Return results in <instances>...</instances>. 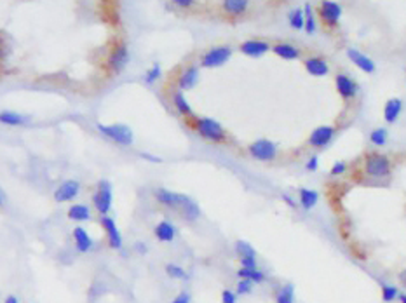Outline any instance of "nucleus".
Masks as SVG:
<instances>
[{
  "instance_id": "nucleus-13",
  "label": "nucleus",
  "mask_w": 406,
  "mask_h": 303,
  "mask_svg": "<svg viewBox=\"0 0 406 303\" xmlns=\"http://www.w3.org/2000/svg\"><path fill=\"white\" fill-rule=\"evenodd\" d=\"M155 197H157L159 202L166 204V206H180V204H182V206H185L188 200H190L188 197H185V195L175 194V192L164 190V188L155 192Z\"/></svg>"
},
{
  "instance_id": "nucleus-46",
  "label": "nucleus",
  "mask_w": 406,
  "mask_h": 303,
  "mask_svg": "<svg viewBox=\"0 0 406 303\" xmlns=\"http://www.w3.org/2000/svg\"><path fill=\"white\" fill-rule=\"evenodd\" d=\"M399 281L403 282V286H406V270H403L401 272V276H399Z\"/></svg>"
},
{
  "instance_id": "nucleus-24",
  "label": "nucleus",
  "mask_w": 406,
  "mask_h": 303,
  "mask_svg": "<svg viewBox=\"0 0 406 303\" xmlns=\"http://www.w3.org/2000/svg\"><path fill=\"white\" fill-rule=\"evenodd\" d=\"M288 21L291 28L302 30V28H305V14H303L302 9H293V11H289V14H288Z\"/></svg>"
},
{
  "instance_id": "nucleus-26",
  "label": "nucleus",
  "mask_w": 406,
  "mask_h": 303,
  "mask_svg": "<svg viewBox=\"0 0 406 303\" xmlns=\"http://www.w3.org/2000/svg\"><path fill=\"white\" fill-rule=\"evenodd\" d=\"M173 103L176 106V110H178L182 115H192V108L190 105H188V101L185 100V96H183L182 93H175L173 94Z\"/></svg>"
},
{
  "instance_id": "nucleus-29",
  "label": "nucleus",
  "mask_w": 406,
  "mask_h": 303,
  "mask_svg": "<svg viewBox=\"0 0 406 303\" xmlns=\"http://www.w3.org/2000/svg\"><path fill=\"white\" fill-rule=\"evenodd\" d=\"M293 296H295V288L291 284H286L279 289L277 303H293Z\"/></svg>"
},
{
  "instance_id": "nucleus-23",
  "label": "nucleus",
  "mask_w": 406,
  "mask_h": 303,
  "mask_svg": "<svg viewBox=\"0 0 406 303\" xmlns=\"http://www.w3.org/2000/svg\"><path fill=\"white\" fill-rule=\"evenodd\" d=\"M248 7H249L248 0H227V2H223V9L228 14H243Z\"/></svg>"
},
{
  "instance_id": "nucleus-10",
  "label": "nucleus",
  "mask_w": 406,
  "mask_h": 303,
  "mask_svg": "<svg viewBox=\"0 0 406 303\" xmlns=\"http://www.w3.org/2000/svg\"><path fill=\"white\" fill-rule=\"evenodd\" d=\"M335 82H337V91L343 100H351V98H354L356 91H358V85H356V82L352 80L351 77L340 73V75H337Z\"/></svg>"
},
{
  "instance_id": "nucleus-37",
  "label": "nucleus",
  "mask_w": 406,
  "mask_h": 303,
  "mask_svg": "<svg viewBox=\"0 0 406 303\" xmlns=\"http://www.w3.org/2000/svg\"><path fill=\"white\" fill-rule=\"evenodd\" d=\"M249 291H251V281L241 279L239 284H237V293H239V294H248Z\"/></svg>"
},
{
  "instance_id": "nucleus-3",
  "label": "nucleus",
  "mask_w": 406,
  "mask_h": 303,
  "mask_svg": "<svg viewBox=\"0 0 406 303\" xmlns=\"http://www.w3.org/2000/svg\"><path fill=\"white\" fill-rule=\"evenodd\" d=\"M96 129L100 131V133H103L106 138H110V140L119 143V145H131L134 140L133 131L124 124H110V126L98 124Z\"/></svg>"
},
{
  "instance_id": "nucleus-45",
  "label": "nucleus",
  "mask_w": 406,
  "mask_h": 303,
  "mask_svg": "<svg viewBox=\"0 0 406 303\" xmlns=\"http://www.w3.org/2000/svg\"><path fill=\"white\" fill-rule=\"evenodd\" d=\"M282 200H284V202H286V204H288V206H289V207H295V200H293V199H291L288 194H282Z\"/></svg>"
},
{
  "instance_id": "nucleus-38",
  "label": "nucleus",
  "mask_w": 406,
  "mask_h": 303,
  "mask_svg": "<svg viewBox=\"0 0 406 303\" xmlns=\"http://www.w3.org/2000/svg\"><path fill=\"white\" fill-rule=\"evenodd\" d=\"M241 265H243V268H256V258L255 256L241 258Z\"/></svg>"
},
{
  "instance_id": "nucleus-20",
  "label": "nucleus",
  "mask_w": 406,
  "mask_h": 303,
  "mask_svg": "<svg viewBox=\"0 0 406 303\" xmlns=\"http://www.w3.org/2000/svg\"><path fill=\"white\" fill-rule=\"evenodd\" d=\"M73 239H75V244H77V249H79V251L85 253V251H89V249H91L93 240H91V237L88 235V232H85L84 228L77 227L75 230H73Z\"/></svg>"
},
{
  "instance_id": "nucleus-11",
  "label": "nucleus",
  "mask_w": 406,
  "mask_h": 303,
  "mask_svg": "<svg viewBox=\"0 0 406 303\" xmlns=\"http://www.w3.org/2000/svg\"><path fill=\"white\" fill-rule=\"evenodd\" d=\"M79 188H80V185H79V181H75V179H68V181H65L54 194L56 202H67V200H72L77 194H79Z\"/></svg>"
},
{
  "instance_id": "nucleus-28",
  "label": "nucleus",
  "mask_w": 406,
  "mask_h": 303,
  "mask_svg": "<svg viewBox=\"0 0 406 303\" xmlns=\"http://www.w3.org/2000/svg\"><path fill=\"white\" fill-rule=\"evenodd\" d=\"M239 277H243V279H248L251 282H262L265 279V276L260 272V270L256 268H241L239 270Z\"/></svg>"
},
{
  "instance_id": "nucleus-6",
  "label": "nucleus",
  "mask_w": 406,
  "mask_h": 303,
  "mask_svg": "<svg viewBox=\"0 0 406 303\" xmlns=\"http://www.w3.org/2000/svg\"><path fill=\"white\" fill-rule=\"evenodd\" d=\"M94 207L98 209V213H101V215H106L110 209V206H112V187H110V183L106 181V179H101L100 183H98V190L96 194H94Z\"/></svg>"
},
{
  "instance_id": "nucleus-5",
  "label": "nucleus",
  "mask_w": 406,
  "mask_h": 303,
  "mask_svg": "<svg viewBox=\"0 0 406 303\" xmlns=\"http://www.w3.org/2000/svg\"><path fill=\"white\" fill-rule=\"evenodd\" d=\"M232 56V49L228 46H221V47H215L211 51H208L206 54H202V59H200V65L204 68H215V67H221L225 65Z\"/></svg>"
},
{
  "instance_id": "nucleus-30",
  "label": "nucleus",
  "mask_w": 406,
  "mask_h": 303,
  "mask_svg": "<svg viewBox=\"0 0 406 303\" xmlns=\"http://www.w3.org/2000/svg\"><path fill=\"white\" fill-rule=\"evenodd\" d=\"M0 120H2V124H7V126H19V124H23L26 118L18 115V113H12V112H2Z\"/></svg>"
},
{
  "instance_id": "nucleus-1",
  "label": "nucleus",
  "mask_w": 406,
  "mask_h": 303,
  "mask_svg": "<svg viewBox=\"0 0 406 303\" xmlns=\"http://www.w3.org/2000/svg\"><path fill=\"white\" fill-rule=\"evenodd\" d=\"M364 173L371 178H387L391 174V161L382 154H370L364 162Z\"/></svg>"
},
{
  "instance_id": "nucleus-44",
  "label": "nucleus",
  "mask_w": 406,
  "mask_h": 303,
  "mask_svg": "<svg viewBox=\"0 0 406 303\" xmlns=\"http://www.w3.org/2000/svg\"><path fill=\"white\" fill-rule=\"evenodd\" d=\"M175 4L178 7H192V6H194V2H192V0H176Z\"/></svg>"
},
{
  "instance_id": "nucleus-39",
  "label": "nucleus",
  "mask_w": 406,
  "mask_h": 303,
  "mask_svg": "<svg viewBox=\"0 0 406 303\" xmlns=\"http://www.w3.org/2000/svg\"><path fill=\"white\" fill-rule=\"evenodd\" d=\"M317 166H319V157H317V155H314V157H310L309 161H307V164H305V169H307V171H310V173H312V171L317 169Z\"/></svg>"
},
{
  "instance_id": "nucleus-2",
  "label": "nucleus",
  "mask_w": 406,
  "mask_h": 303,
  "mask_svg": "<svg viewBox=\"0 0 406 303\" xmlns=\"http://www.w3.org/2000/svg\"><path fill=\"white\" fill-rule=\"evenodd\" d=\"M195 129H197L200 136L209 141H223L225 136H227L225 129L215 118H199V120H195Z\"/></svg>"
},
{
  "instance_id": "nucleus-47",
  "label": "nucleus",
  "mask_w": 406,
  "mask_h": 303,
  "mask_svg": "<svg viewBox=\"0 0 406 303\" xmlns=\"http://www.w3.org/2000/svg\"><path fill=\"white\" fill-rule=\"evenodd\" d=\"M6 303H18V298H16V296H7Z\"/></svg>"
},
{
  "instance_id": "nucleus-7",
  "label": "nucleus",
  "mask_w": 406,
  "mask_h": 303,
  "mask_svg": "<svg viewBox=\"0 0 406 303\" xmlns=\"http://www.w3.org/2000/svg\"><path fill=\"white\" fill-rule=\"evenodd\" d=\"M335 136V129L331 126H319L315 128L309 136V145L312 148H325L326 145H330V141Z\"/></svg>"
},
{
  "instance_id": "nucleus-27",
  "label": "nucleus",
  "mask_w": 406,
  "mask_h": 303,
  "mask_svg": "<svg viewBox=\"0 0 406 303\" xmlns=\"http://www.w3.org/2000/svg\"><path fill=\"white\" fill-rule=\"evenodd\" d=\"M303 14H305V28H303V30H305L309 35H314L315 34V19H314V11H312V6H310V4H305V7H303Z\"/></svg>"
},
{
  "instance_id": "nucleus-15",
  "label": "nucleus",
  "mask_w": 406,
  "mask_h": 303,
  "mask_svg": "<svg viewBox=\"0 0 406 303\" xmlns=\"http://www.w3.org/2000/svg\"><path fill=\"white\" fill-rule=\"evenodd\" d=\"M269 44L264 42V40H246V42L241 44V51H243V54L246 56H258L265 54V52L269 51Z\"/></svg>"
},
{
  "instance_id": "nucleus-41",
  "label": "nucleus",
  "mask_w": 406,
  "mask_h": 303,
  "mask_svg": "<svg viewBox=\"0 0 406 303\" xmlns=\"http://www.w3.org/2000/svg\"><path fill=\"white\" fill-rule=\"evenodd\" d=\"M221 301L223 303H236V294L232 291H228V289H225L223 293H221Z\"/></svg>"
},
{
  "instance_id": "nucleus-25",
  "label": "nucleus",
  "mask_w": 406,
  "mask_h": 303,
  "mask_svg": "<svg viewBox=\"0 0 406 303\" xmlns=\"http://www.w3.org/2000/svg\"><path fill=\"white\" fill-rule=\"evenodd\" d=\"M89 207L82 206V204H75L68 209V218L75 220V222H84V220H89Z\"/></svg>"
},
{
  "instance_id": "nucleus-17",
  "label": "nucleus",
  "mask_w": 406,
  "mask_h": 303,
  "mask_svg": "<svg viewBox=\"0 0 406 303\" xmlns=\"http://www.w3.org/2000/svg\"><path fill=\"white\" fill-rule=\"evenodd\" d=\"M305 68L314 77H325L330 72V67H328V63L323 58H307Z\"/></svg>"
},
{
  "instance_id": "nucleus-21",
  "label": "nucleus",
  "mask_w": 406,
  "mask_h": 303,
  "mask_svg": "<svg viewBox=\"0 0 406 303\" xmlns=\"http://www.w3.org/2000/svg\"><path fill=\"white\" fill-rule=\"evenodd\" d=\"M317 200H319V194L315 190L300 188V204L303 209H312L315 204H317Z\"/></svg>"
},
{
  "instance_id": "nucleus-43",
  "label": "nucleus",
  "mask_w": 406,
  "mask_h": 303,
  "mask_svg": "<svg viewBox=\"0 0 406 303\" xmlns=\"http://www.w3.org/2000/svg\"><path fill=\"white\" fill-rule=\"evenodd\" d=\"M188 300H190V298H188V294L182 293V294H178V296H176L171 303H188Z\"/></svg>"
},
{
  "instance_id": "nucleus-16",
  "label": "nucleus",
  "mask_w": 406,
  "mask_h": 303,
  "mask_svg": "<svg viewBox=\"0 0 406 303\" xmlns=\"http://www.w3.org/2000/svg\"><path fill=\"white\" fill-rule=\"evenodd\" d=\"M401 110H403V101L399 98H392L385 103L384 108V118L387 124H394L397 120V117L401 115Z\"/></svg>"
},
{
  "instance_id": "nucleus-22",
  "label": "nucleus",
  "mask_w": 406,
  "mask_h": 303,
  "mask_svg": "<svg viewBox=\"0 0 406 303\" xmlns=\"http://www.w3.org/2000/svg\"><path fill=\"white\" fill-rule=\"evenodd\" d=\"M155 235H157L159 240H164V243H169V240L175 239V228L173 225H169L167 222H161L155 227Z\"/></svg>"
},
{
  "instance_id": "nucleus-40",
  "label": "nucleus",
  "mask_w": 406,
  "mask_h": 303,
  "mask_svg": "<svg viewBox=\"0 0 406 303\" xmlns=\"http://www.w3.org/2000/svg\"><path fill=\"white\" fill-rule=\"evenodd\" d=\"M345 169H347V166H345V164H343V162H337L333 167H331V174H333V176L343 174V173H345Z\"/></svg>"
},
{
  "instance_id": "nucleus-31",
  "label": "nucleus",
  "mask_w": 406,
  "mask_h": 303,
  "mask_svg": "<svg viewBox=\"0 0 406 303\" xmlns=\"http://www.w3.org/2000/svg\"><path fill=\"white\" fill-rule=\"evenodd\" d=\"M370 141L373 143V145H376V146H384L385 143H387V131H385L384 128L375 129L370 134Z\"/></svg>"
},
{
  "instance_id": "nucleus-49",
  "label": "nucleus",
  "mask_w": 406,
  "mask_h": 303,
  "mask_svg": "<svg viewBox=\"0 0 406 303\" xmlns=\"http://www.w3.org/2000/svg\"><path fill=\"white\" fill-rule=\"evenodd\" d=\"M399 300H401V303H406V294H401Z\"/></svg>"
},
{
  "instance_id": "nucleus-34",
  "label": "nucleus",
  "mask_w": 406,
  "mask_h": 303,
  "mask_svg": "<svg viewBox=\"0 0 406 303\" xmlns=\"http://www.w3.org/2000/svg\"><path fill=\"white\" fill-rule=\"evenodd\" d=\"M183 211H185V216L188 220H195L199 216V206L195 202H192V200H188L183 206Z\"/></svg>"
},
{
  "instance_id": "nucleus-42",
  "label": "nucleus",
  "mask_w": 406,
  "mask_h": 303,
  "mask_svg": "<svg viewBox=\"0 0 406 303\" xmlns=\"http://www.w3.org/2000/svg\"><path fill=\"white\" fill-rule=\"evenodd\" d=\"M139 157L147 159V161H150V162H162V159H161V157H154V155L147 154V152H141V154H139Z\"/></svg>"
},
{
  "instance_id": "nucleus-32",
  "label": "nucleus",
  "mask_w": 406,
  "mask_h": 303,
  "mask_svg": "<svg viewBox=\"0 0 406 303\" xmlns=\"http://www.w3.org/2000/svg\"><path fill=\"white\" fill-rule=\"evenodd\" d=\"M236 248H237V253L241 255V258H244V256H255L256 258L255 249H253L248 243H244V240H237Z\"/></svg>"
},
{
  "instance_id": "nucleus-8",
  "label": "nucleus",
  "mask_w": 406,
  "mask_h": 303,
  "mask_svg": "<svg viewBox=\"0 0 406 303\" xmlns=\"http://www.w3.org/2000/svg\"><path fill=\"white\" fill-rule=\"evenodd\" d=\"M319 16H321L330 26H335V24L338 23L340 16H342V7H340L337 2L326 0V2H323L321 7H319Z\"/></svg>"
},
{
  "instance_id": "nucleus-12",
  "label": "nucleus",
  "mask_w": 406,
  "mask_h": 303,
  "mask_svg": "<svg viewBox=\"0 0 406 303\" xmlns=\"http://www.w3.org/2000/svg\"><path fill=\"white\" fill-rule=\"evenodd\" d=\"M347 56H349V59H351L358 68H361L363 72H366V73L375 72V63H373L366 54H363L361 51H358V49H349Z\"/></svg>"
},
{
  "instance_id": "nucleus-33",
  "label": "nucleus",
  "mask_w": 406,
  "mask_h": 303,
  "mask_svg": "<svg viewBox=\"0 0 406 303\" xmlns=\"http://www.w3.org/2000/svg\"><path fill=\"white\" fill-rule=\"evenodd\" d=\"M166 272L169 274L171 277H175V279H187V272L183 268H180L178 265L175 263H169L166 267Z\"/></svg>"
},
{
  "instance_id": "nucleus-4",
  "label": "nucleus",
  "mask_w": 406,
  "mask_h": 303,
  "mask_svg": "<svg viewBox=\"0 0 406 303\" xmlns=\"http://www.w3.org/2000/svg\"><path fill=\"white\" fill-rule=\"evenodd\" d=\"M249 154L253 159L262 162H270L277 157V145L270 140H256L249 145Z\"/></svg>"
},
{
  "instance_id": "nucleus-36",
  "label": "nucleus",
  "mask_w": 406,
  "mask_h": 303,
  "mask_svg": "<svg viewBox=\"0 0 406 303\" xmlns=\"http://www.w3.org/2000/svg\"><path fill=\"white\" fill-rule=\"evenodd\" d=\"M159 77H161V67H159V65H154V67H152L150 70L147 72V75H145V82L150 85V84H154V82L157 80Z\"/></svg>"
},
{
  "instance_id": "nucleus-18",
  "label": "nucleus",
  "mask_w": 406,
  "mask_h": 303,
  "mask_svg": "<svg viewBox=\"0 0 406 303\" xmlns=\"http://www.w3.org/2000/svg\"><path fill=\"white\" fill-rule=\"evenodd\" d=\"M199 80V68L197 67H188L185 72H183V75L180 77V89H183V91H187V89H192L195 84H197Z\"/></svg>"
},
{
  "instance_id": "nucleus-19",
  "label": "nucleus",
  "mask_w": 406,
  "mask_h": 303,
  "mask_svg": "<svg viewBox=\"0 0 406 303\" xmlns=\"http://www.w3.org/2000/svg\"><path fill=\"white\" fill-rule=\"evenodd\" d=\"M274 54H277L282 59H298L300 58V51L297 47L289 46V44H276L272 47Z\"/></svg>"
},
{
  "instance_id": "nucleus-14",
  "label": "nucleus",
  "mask_w": 406,
  "mask_h": 303,
  "mask_svg": "<svg viewBox=\"0 0 406 303\" xmlns=\"http://www.w3.org/2000/svg\"><path fill=\"white\" fill-rule=\"evenodd\" d=\"M101 225H103V228L108 233V243L112 246L113 249H119L122 246V237H121V232H119L117 225L113 223L112 218H108V216H103L101 218Z\"/></svg>"
},
{
  "instance_id": "nucleus-9",
  "label": "nucleus",
  "mask_w": 406,
  "mask_h": 303,
  "mask_svg": "<svg viewBox=\"0 0 406 303\" xmlns=\"http://www.w3.org/2000/svg\"><path fill=\"white\" fill-rule=\"evenodd\" d=\"M128 59H129L128 47H126V46H119L117 49H113V52H112V54H110V58H108V67H110V70H113L115 73L122 72V68L126 67Z\"/></svg>"
},
{
  "instance_id": "nucleus-48",
  "label": "nucleus",
  "mask_w": 406,
  "mask_h": 303,
  "mask_svg": "<svg viewBox=\"0 0 406 303\" xmlns=\"http://www.w3.org/2000/svg\"><path fill=\"white\" fill-rule=\"evenodd\" d=\"M136 249H138L139 253H145V251H147V249H145V244H139V243L136 244Z\"/></svg>"
},
{
  "instance_id": "nucleus-35",
  "label": "nucleus",
  "mask_w": 406,
  "mask_h": 303,
  "mask_svg": "<svg viewBox=\"0 0 406 303\" xmlns=\"http://www.w3.org/2000/svg\"><path fill=\"white\" fill-rule=\"evenodd\" d=\"M397 298V289L394 286H384L382 288V300L385 303H391Z\"/></svg>"
}]
</instances>
